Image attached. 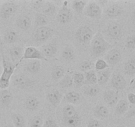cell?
<instances>
[{"label":"cell","mask_w":135,"mask_h":127,"mask_svg":"<svg viewBox=\"0 0 135 127\" xmlns=\"http://www.w3.org/2000/svg\"><path fill=\"white\" fill-rule=\"evenodd\" d=\"M112 44L104 38L101 32H97L90 42L91 54L94 57H100L104 55L112 48Z\"/></svg>","instance_id":"obj_1"},{"label":"cell","mask_w":135,"mask_h":127,"mask_svg":"<svg viewBox=\"0 0 135 127\" xmlns=\"http://www.w3.org/2000/svg\"><path fill=\"white\" fill-rule=\"evenodd\" d=\"M63 122L66 126L79 127L81 124V116L73 105L67 104L62 111Z\"/></svg>","instance_id":"obj_2"},{"label":"cell","mask_w":135,"mask_h":127,"mask_svg":"<svg viewBox=\"0 0 135 127\" xmlns=\"http://www.w3.org/2000/svg\"><path fill=\"white\" fill-rule=\"evenodd\" d=\"M3 72L0 77V89H6L10 84V79L18 64L6 60L3 56Z\"/></svg>","instance_id":"obj_3"},{"label":"cell","mask_w":135,"mask_h":127,"mask_svg":"<svg viewBox=\"0 0 135 127\" xmlns=\"http://www.w3.org/2000/svg\"><path fill=\"white\" fill-rule=\"evenodd\" d=\"M94 37L92 29L87 25L80 26L75 33V38L76 40L83 44L90 43Z\"/></svg>","instance_id":"obj_4"},{"label":"cell","mask_w":135,"mask_h":127,"mask_svg":"<svg viewBox=\"0 0 135 127\" xmlns=\"http://www.w3.org/2000/svg\"><path fill=\"white\" fill-rule=\"evenodd\" d=\"M73 17V13L72 11L67 6V1H65L61 9L59 11L58 13L57 14V20L59 23L65 25V24L71 22Z\"/></svg>","instance_id":"obj_5"},{"label":"cell","mask_w":135,"mask_h":127,"mask_svg":"<svg viewBox=\"0 0 135 127\" xmlns=\"http://www.w3.org/2000/svg\"><path fill=\"white\" fill-rule=\"evenodd\" d=\"M84 14L87 17L94 19H99L102 15V9L96 2H90L84 9Z\"/></svg>","instance_id":"obj_6"},{"label":"cell","mask_w":135,"mask_h":127,"mask_svg":"<svg viewBox=\"0 0 135 127\" xmlns=\"http://www.w3.org/2000/svg\"><path fill=\"white\" fill-rule=\"evenodd\" d=\"M34 82L31 79L22 74H18L15 75L13 79V85L21 89H26L30 88L34 85Z\"/></svg>","instance_id":"obj_7"},{"label":"cell","mask_w":135,"mask_h":127,"mask_svg":"<svg viewBox=\"0 0 135 127\" xmlns=\"http://www.w3.org/2000/svg\"><path fill=\"white\" fill-rule=\"evenodd\" d=\"M54 30L48 26L38 27L34 34V39L37 42H45L51 37Z\"/></svg>","instance_id":"obj_8"},{"label":"cell","mask_w":135,"mask_h":127,"mask_svg":"<svg viewBox=\"0 0 135 127\" xmlns=\"http://www.w3.org/2000/svg\"><path fill=\"white\" fill-rule=\"evenodd\" d=\"M23 60H46L42 52L34 46H28L25 48L23 56L21 58V62Z\"/></svg>","instance_id":"obj_9"},{"label":"cell","mask_w":135,"mask_h":127,"mask_svg":"<svg viewBox=\"0 0 135 127\" xmlns=\"http://www.w3.org/2000/svg\"><path fill=\"white\" fill-rule=\"evenodd\" d=\"M17 10V5L11 1H7L3 3L0 9V17L4 19H9Z\"/></svg>","instance_id":"obj_10"},{"label":"cell","mask_w":135,"mask_h":127,"mask_svg":"<svg viewBox=\"0 0 135 127\" xmlns=\"http://www.w3.org/2000/svg\"><path fill=\"white\" fill-rule=\"evenodd\" d=\"M121 60V54L119 50L116 48L111 49L105 56V60L111 66H115Z\"/></svg>","instance_id":"obj_11"},{"label":"cell","mask_w":135,"mask_h":127,"mask_svg":"<svg viewBox=\"0 0 135 127\" xmlns=\"http://www.w3.org/2000/svg\"><path fill=\"white\" fill-rule=\"evenodd\" d=\"M46 97L50 104L57 107L59 105L63 99V95L59 90L54 89L47 93Z\"/></svg>","instance_id":"obj_12"},{"label":"cell","mask_w":135,"mask_h":127,"mask_svg":"<svg viewBox=\"0 0 135 127\" xmlns=\"http://www.w3.org/2000/svg\"><path fill=\"white\" fill-rule=\"evenodd\" d=\"M112 86L117 90H123L127 87V81L122 75L116 74L112 76L111 80Z\"/></svg>","instance_id":"obj_13"},{"label":"cell","mask_w":135,"mask_h":127,"mask_svg":"<svg viewBox=\"0 0 135 127\" xmlns=\"http://www.w3.org/2000/svg\"><path fill=\"white\" fill-rule=\"evenodd\" d=\"M107 30L109 37L114 40L119 39L122 34V28L117 22H111L108 25Z\"/></svg>","instance_id":"obj_14"},{"label":"cell","mask_w":135,"mask_h":127,"mask_svg":"<svg viewBox=\"0 0 135 127\" xmlns=\"http://www.w3.org/2000/svg\"><path fill=\"white\" fill-rule=\"evenodd\" d=\"M104 101L109 107H113L116 105L119 101V96L117 93L112 89H108L104 93L103 95Z\"/></svg>","instance_id":"obj_15"},{"label":"cell","mask_w":135,"mask_h":127,"mask_svg":"<svg viewBox=\"0 0 135 127\" xmlns=\"http://www.w3.org/2000/svg\"><path fill=\"white\" fill-rule=\"evenodd\" d=\"M25 49L21 46H13L9 50V54L12 60L14 62H17V64L21 62V58L23 56Z\"/></svg>","instance_id":"obj_16"},{"label":"cell","mask_w":135,"mask_h":127,"mask_svg":"<svg viewBox=\"0 0 135 127\" xmlns=\"http://www.w3.org/2000/svg\"><path fill=\"white\" fill-rule=\"evenodd\" d=\"M63 99L65 102L67 103V104H71L73 105L80 103L81 100V96L80 93L76 91H69L64 95V97Z\"/></svg>","instance_id":"obj_17"},{"label":"cell","mask_w":135,"mask_h":127,"mask_svg":"<svg viewBox=\"0 0 135 127\" xmlns=\"http://www.w3.org/2000/svg\"><path fill=\"white\" fill-rule=\"evenodd\" d=\"M17 26L19 29H22L24 30H27L31 26L32 21L30 17L25 15H22L19 16L17 19Z\"/></svg>","instance_id":"obj_18"},{"label":"cell","mask_w":135,"mask_h":127,"mask_svg":"<svg viewBox=\"0 0 135 127\" xmlns=\"http://www.w3.org/2000/svg\"><path fill=\"white\" fill-rule=\"evenodd\" d=\"M96 75H97L98 84L102 85L105 84L109 81L111 75H112V71L109 67V68L105 69L102 71H98Z\"/></svg>","instance_id":"obj_19"},{"label":"cell","mask_w":135,"mask_h":127,"mask_svg":"<svg viewBox=\"0 0 135 127\" xmlns=\"http://www.w3.org/2000/svg\"><path fill=\"white\" fill-rule=\"evenodd\" d=\"M13 94L7 89L0 91V102L5 107H8L13 100Z\"/></svg>","instance_id":"obj_20"},{"label":"cell","mask_w":135,"mask_h":127,"mask_svg":"<svg viewBox=\"0 0 135 127\" xmlns=\"http://www.w3.org/2000/svg\"><path fill=\"white\" fill-rule=\"evenodd\" d=\"M25 107L26 109L31 111H36L40 106V101L36 97L30 96L25 100Z\"/></svg>","instance_id":"obj_21"},{"label":"cell","mask_w":135,"mask_h":127,"mask_svg":"<svg viewBox=\"0 0 135 127\" xmlns=\"http://www.w3.org/2000/svg\"><path fill=\"white\" fill-rule=\"evenodd\" d=\"M123 12L122 7L119 5H112L107 9L105 13L109 18H115L121 15Z\"/></svg>","instance_id":"obj_22"},{"label":"cell","mask_w":135,"mask_h":127,"mask_svg":"<svg viewBox=\"0 0 135 127\" xmlns=\"http://www.w3.org/2000/svg\"><path fill=\"white\" fill-rule=\"evenodd\" d=\"M97 75L94 70L84 72V85H97Z\"/></svg>","instance_id":"obj_23"},{"label":"cell","mask_w":135,"mask_h":127,"mask_svg":"<svg viewBox=\"0 0 135 127\" xmlns=\"http://www.w3.org/2000/svg\"><path fill=\"white\" fill-rule=\"evenodd\" d=\"M57 47L55 44H48L42 47V52L45 58H52L56 54Z\"/></svg>","instance_id":"obj_24"},{"label":"cell","mask_w":135,"mask_h":127,"mask_svg":"<svg viewBox=\"0 0 135 127\" xmlns=\"http://www.w3.org/2000/svg\"><path fill=\"white\" fill-rule=\"evenodd\" d=\"M42 65L40 60H30L27 62L26 69L31 74H36L40 70Z\"/></svg>","instance_id":"obj_25"},{"label":"cell","mask_w":135,"mask_h":127,"mask_svg":"<svg viewBox=\"0 0 135 127\" xmlns=\"http://www.w3.org/2000/svg\"><path fill=\"white\" fill-rule=\"evenodd\" d=\"M94 115L98 119H106L109 116V111L108 107L105 106L98 105L94 109Z\"/></svg>","instance_id":"obj_26"},{"label":"cell","mask_w":135,"mask_h":127,"mask_svg":"<svg viewBox=\"0 0 135 127\" xmlns=\"http://www.w3.org/2000/svg\"><path fill=\"white\" fill-rule=\"evenodd\" d=\"M129 104L125 99H120L115 106V112L119 115H125L128 112Z\"/></svg>","instance_id":"obj_27"},{"label":"cell","mask_w":135,"mask_h":127,"mask_svg":"<svg viewBox=\"0 0 135 127\" xmlns=\"http://www.w3.org/2000/svg\"><path fill=\"white\" fill-rule=\"evenodd\" d=\"M11 119L14 126L26 127V120L22 115L14 112L11 115Z\"/></svg>","instance_id":"obj_28"},{"label":"cell","mask_w":135,"mask_h":127,"mask_svg":"<svg viewBox=\"0 0 135 127\" xmlns=\"http://www.w3.org/2000/svg\"><path fill=\"white\" fill-rule=\"evenodd\" d=\"M4 40L7 44H13L18 40V34L15 30L8 29L4 34Z\"/></svg>","instance_id":"obj_29"},{"label":"cell","mask_w":135,"mask_h":127,"mask_svg":"<svg viewBox=\"0 0 135 127\" xmlns=\"http://www.w3.org/2000/svg\"><path fill=\"white\" fill-rule=\"evenodd\" d=\"M51 78L54 80L57 81L62 79L65 75V69L61 66H56L51 71Z\"/></svg>","instance_id":"obj_30"},{"label":"cell","mask_w":135,"mask_h":127,"mask_svg":"<svg viewBox=\"0 0 135 127\" xmlns=\"http://www.w3.org/2000/svg\"><path fill=\"white\" fill-rule=\"evenodd\" d=\"M75 52L72 46H67L62 52V57L67 62H71L75 58Z\"/></svg>","instance_id":"obj_31"},{"label":"cell","mask_w":135,"mask_h":127,"mask_svg":"<svg viewBox=\"0 0 135 127\" xmlns=\"http://www.w3.org/2000/svg\"><path fill=\"white\" fill-rule=\"evenodd\" d=\"M49 22L48 18L44 14L41 13H36L35 15V25L38 27L47 26Z\"/></svg>","instance_id":"obj_32"},{"label":"cell","mask_w":135,"mask_h":127,"mask_svg":"<svg viewBox=\"0 0 135 127\" xmlns=\"http://www.w3.org/2000/svg\"><path fill=\"white\" fill-rule=\"evenodd\" d=\"M72 78L73 84H75L76 87H82L84 85V74L83 73L79 71L75 72Z\"/></svg>","instance_id":"obj_33"},{"label":"cell","mask_w":135,"mask_h":127,"mask_svg":"<svg viewBox=\"0 0 135 127\" xmlns=\"http://www.w3.org/2000/svg\"><path fill=\"white\" fill-rule=\"evenodd\" d=\"M84 92L86 95L90 97H94L100 92V87L98 85H84L83 87Z\"/></svg>","instance_id":"obj_34"},{"label":"cell","mask_w":135,"mask_h":127,"mask_svg":"<svg viewBox=\"0 0 135 127\" xmlns=\"http://www.w3.org/2000/svg\"><path fill=\"white\" fill-rule=\"evenodd\" d=\"M73 85L72 77L69 75H65L57 83V85L62 88H68Z\"/></svg>","instance_id":"obj_35"},{"label":"cell","mask_w":135,"mask_h":127,"mask_svg":"<svg viewBox=\"0 0 135 127\" xmlns=\"http://www.w3.org/2000/svg\"><path fill=\"white\" fill-rule=\"evenodd\" d=\"M55 12H56V7L52 3L46 2V5H43L42 13L47 17L54 15Z\"/></svg>","instance_id":"obj_36"},{"label":"cell","mask_w":135,"mask_h":127,"mask_svg":"<svg viewBox=\"0 0 135 127\" xmlns=\"http://www.w3.org/2000/svg\"><path fill=\"white\" fill-rule=\"evenodd\" d=\"M88 4L87 1H73L72 7L77 13H82L84 11L86 6Z\"/></svg>","instance_id":"obj_37"},{"label":"cell","mask_w":135,"mask_h":127,"mask_svg":"<svg viewBox=\"0 0 135 127\" xmlns=\"http://www.w3.org/2000/svg\"><path fill=\"white\" fill-rule=\"evenodd\" d=\"M125 72L129 75H135V60H130L124 66Z\"/></svg>","instance_id":"obj_38"},{"label":"cell","mask_w":135,"mask_h":127,"mask_svg":"<svg viewBox=\"0 0 135 127\" xmlns=\"http://www.w3.org/2000/svg\"><path fill=\"white\" fill-rule=\"evenodd\" d=\"M95 70L96 71H102V70H105L109 67V64L105 62V60L104 59H98L95 63Z\"/></svg>","instance_id":"obj_39"},{"label":"cell","mask_w":135,"mask_h":127,"mask_svg":"<svg viewBox=\"0 0 135 127\" xmlns=\"http://www.w3.org/2000/svg\"><path fill=\"white\" fill-rule=\"evenodd\" d=\"M44 120L41 116H34L30 121V127H42Z\"/></svg>","instance_id":"obj_40"},{"label":"cell","mask_w":135,"mask_h":127,"mask_svg":"<svg viewBox=\"0 0 135 127\" xmlns=\"http://www.w3.org/2000/svg\"><path fill=\"white\" fill-rule=\"evenodd\" d=\"M92 67H93V63L90 60L84 61L80 65V70L83 71H84V72L90 71V70H92Z\"/></svg>","instance_id":"obj_41"},{"label":"cell","mask_w":135,"mask_h":127,"mask_svg":"<svg viewBox=\"0 0 135 127\" xmlns=\"http://www.w3.org/2000/svg\"><path fill=\"white\" fill-rule=\"evenodd\" d=\"M125 46L129 50H132L135 48V37H129L125 41Z\"/></svg>","instance_id":"obj_42"},{"label":"cell","mask_w":135,"mask_h":127,"mask_svg":"<svg viewBox=\"0 0 135 127\" xmlns=\"http://www.w3.org/2000/svg\"><path fill=\"white\" fill-rule=\"evenodd\" d=\"M42 127H58L55 120L52 118H48L44 122Z\"/></svg>","instance_id":"obj_43"},{"label":"cell","mask_w":135,"mask_h":127,"mask_svg":"<svg viewBox=\"0 0 135 127\" xmlns=\"http://www.w3.org/2000/svg\"><path fill=\"white\" fill-rule=\"evenodd\" d=\"M87 127H103L102 124L100 121L96 119H92L88 123Z\"/></svg>","instance_id":"obj_44"},{"label":"cell","mask_w":135,"mask_h":127,"mask_svg":"<svg viewBox=\"0 0 135 127\" xmlns=\"http://www.w3.org/2000/svg\"><path fill=\"white\" fill-rule=\"evenodd\" d=\"M127 99L129 103L132 105H135V94L133 93H129L127 95Z\"/></svg>","instance_id":"obj_45"},{"label":"cell","mask_w":135,"mask_h":127,"mask_svg":"<svg viewBox=\"0 0 135 127\" xmlns=\"http://www.w3.org/2000/svg\"><path fill=\"white\" fill-rule=\"evenodd\" d=\"M135 116V108L131 110L130 111L127 112L125 115V118L127 119H129V118L131 117H134Z\"/></svg>","instance_id":"obj_46"},{"label":"cell","mask_w":135,"mask_h":127,"mask_svg":"<svg viewBox=\"0 0 135 127\" xmlns=\"http://www.w3.org/2000/svg\"><path fill=\"white\" fill-rule=\"evenodd\" d=\"M130 85L133 89H135V77L132 79L131 81Z\"/></svg>","instance_id":"obj_47"},{"label":"cell","mask_w":135,"mask_h":127,"mask_svg":"<svg viewBox=\"0 0 135 127\" xmlns=\"http://www.w3.org/2000/svg\"><path fill=\"white\" fill-rule=\"evenodd\" d=\"M4 127H15V126L13 125H12V124H7V125L5 126Z\"/></svg>","instance_id":"obj_48"},{"label":"cell","mask_w":135,"mask_h":127,"mask_svg":"<svg viewBox=\"0 0 135 127\" xmlns=\"http://www.w3.org/2000/svg\"><path fill=\"white\" fill-rule=\"evenodd\" d=\"M133 19H134V21H135V10L134 11V12H133Z\"/></svg>","instance_id":"obj_49"},{"label":"cell","mask_w":135,"mask_h":127,"mask_svg":"<svg viewBox=\"0 0 135 127\" xmlns=\"http://www.w3.org/2000/svg\"><path fill=\"white\" fill-rule=\"evenodd\" d=\"M116 127H126V126L124 125H119V126H116Z\"/></svg>","instance_id":"obj_50"},{"label":"cell","mask_w":135,"mask_h":127,"mask_svg":"<svg viewBox=\"0 0 135 127\" xmlns=\"http://www.w3.org/2000/svg\"><path fill=\"white\" fill-rule=\"evenodd\" d=\"M1 64H0V71H1Z\"/></svg>","instance_id":"obj_51"}]
</instances>
